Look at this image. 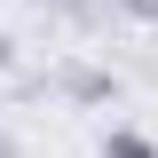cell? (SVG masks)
<instances>
[{"label": "cell", "mask_w": 158, "mask_h": 158, "mask_svg": "<svg viewBox=\"0 0 158 158\" xmlns=\"http://www.w3.org/2000/svg\"><path fill=\"white\" fill-rule=\"evenodd\" d=\"M63 95L71 103H118V79L103 71V63H71V71H63Z\"/></svg>", "instance_id": "cell-1"}, {"label": "cell", "mask_w": 158, "mask_h": 158, "mask_svg": "<svg viewBox=\"0 0 158 158\" xmlns=\"http://www.w3.org/2000/svg\"><path fill=\"white\" fill-rule=\"evenodd\" d=\"M8 63H16V40H0V71H8Z\"/></svg>", "instance_id": "cell-4"}, {"label": "cell", "mask_w": 158, "mask_h": 158, "mask_svg": "<svg viewBox=\"0 0 158 158\" xmlns=\"http://www.w3.org/2000/svg\"><path fill=\"white\" fill-rule=\"evenodd\" d=\"M0 158H16V142H8V135H0Z\"/></svg>", "instance_id": "cell-5"}, {"label": "cell", "mask_w": 158, "mask_h": 158, "mask_svg": "<svg viewBox=\"0 0 158 158\" xmlns=\"http://www.w3.org/2000/svg\"><path fill=\"white\" fill-rule=\"evenodd\" d=\"M118 16H135V24H158V0H111Z\"/></svg>", "instance_id": "cell-3"}, {"label": "cell", "mask_w": 158, "mask_h": 158, "mask_svg": "<svg viewBox=\"0 0 158 158\" xmlns=\"http://www.w3.org/2000/svg\"><path fill=\"white\" fill-rule=\"evenodd\" d=\"M103 158H158V142L135 135V127H111V135H103Z\"/></svg>", "instance_id": "cell-2"}]
</instances>
